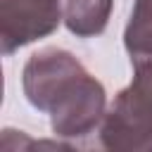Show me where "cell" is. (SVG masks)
Listing matches in <instances>:
<instances>
[{
    "label": "cell",
    "instance_id": "5b68a950",
    "mask_svg": "<svg viewBox=\"0 0 152 152\" xmlns=\"http://www.w3.org/2000/svg\"><path fill=\"white\" fill-rule=\"evenodd\" d=\"M124 45L131 55V64L152 59V0H135Z\"/></svg>",
    "mask_w": 152,
    "mask_h": 152
},
{
    "label": "cell",
    "instance_id": "6da1fadb",
    "mask_svg": "<svg viewBox=\"0 0 152 152\" xmlns=\"http://www.w3.org/2000/svg\"><path fill=\"white\" fill-rule=\"evenodd\" d=\"M21 81L26 100L50 114V126L59 138H86L100 128L107 114L102 83L66 50L45 48L33 52Z\"/></svg>",
    "mask_w": 152,
    "mask_h": 152
},
{
    "label": "cell",
    "instance_id": "3957f363",
    "mask_svg": "<svg viewBox=\"0 0 152 152\" xmlns=\"http://www.w3.org/2000/svg\"><path fill=\"white\" fill-rule=\"evenodd\" d=\"M62 21L59 0H0L2 55L50 36Z\"/></svg>",
    "mask_w": 152,
    "mask_h": 152
},
{
    "label": "cell",
    "instance_id": "7a4b0ae2",
    "mask_svg": "<svg viewBox=\"0 0 152 152\" xmlns=\"http://www.w3.org/2000/svg\"><path fill=\"white\" fill-rule=\"evenodd\" d=\"M100 140L114 152H152V59L133 64V81L107 109Z\"/></svg>",
    "mask_w": 152,
    "mask_h": 152
},
{
    "label": "cell",
    "instance_id": "277c9868",
    "mask_svg": "<svg viewBox=\"0 0 152 152\" xmlns=\"http://www.w3.org/2000/svg\"><path fill=\"white\" fill-rule=\"evenodd\" d=\"M114 0H66L64 24L78 38L97 36L107 28Z\"/></svg>",
    "mask_w": 152,
    "mask_h": 152
}]
</instances>
